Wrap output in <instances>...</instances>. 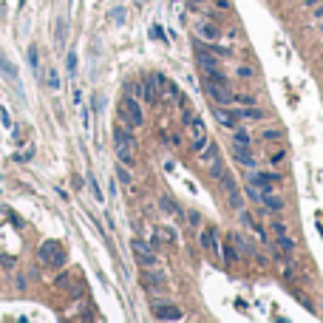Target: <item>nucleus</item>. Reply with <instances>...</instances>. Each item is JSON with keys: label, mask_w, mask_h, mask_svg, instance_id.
Returning a JSON list of instances; mask_svg holds the SVG:
<instances>
[{"label": "nucleus", "mask_w": 323, "mask_h": 323, "mask_svg": "<svg viewBox=\"0 0 323 323\" xmlns=\"http://www.w3.org/2000/svg\"><path fill=\"white\" fill-rule=\"evenodd\" d=\"M119 119H122V125H131V128H142V125H145V111H142L139 99L128 94V97L119 102Z\"/></svg>", "instance_id": "f257e3e1"}, {"label": "nucleus", "mask_w": 323, "mask_h": 323, "mask_svg": "<svg viewBox=\"0 0 323 323\" xmlns=\"http://www.w3.org/2000/svg\"><path fill=\"white\" fill-rule=\"evenodd\" d=\"M201 88H204V94H207V97L213 99L216 105H230V102H235V94H232L230 88H224V85H219V82H213L210 77L201 82Z\"/></svg>", "instance_id": "f03ea898"}, {"label": "nucleus", "mask_w": 323, "mask_h": 323, "mask_svg": "<svg viewBox=\"0 0 323 323\" xmlns=\"http://www.w3.org/2000/svg\"><path fill=\"white\" fill-rule=\"evenodd\" d=\"M131 250H134L136 261H139L145 269H153V267L159 264L156 252L150 250V244H147V241H139V238H134V241H131Z\"/></svg>", "instance_id": "7ed1b4c3"}, {"label": "nucleus", "mask_w": 323, "mask_h": 323, "mask_svg": "<svg viewBox=\"0 0 323 323\" xmlns=\"http://www.w3.org/2000/svg\"><path fill=\"white\" fill-rule=\"evenodd\" d=\"M40 261L49 264V267H62V264H66V252H62V247L57 244V241H43V247H40Z\"/></svg>", "instance_id": "20e7f679"}, {"label": "nucleus", "mask_w": 323, "mask_h": 323, "mask_svg": "<svg viewBox=\"0 0 323 323\" xmlns=\"http://www.w3.org/2000/svg\"><path fill=\"white\" fill-rule=\"evenodd\" d=\"M219 182L224 184V190H227V201H230V207H235V210H244V196H241V190H238L235 179H232L230 173H224V176H221Z\"/></svg>", "instance_id": "39448f33"}, {"label": "nucleus", "mask_w": 323, "mask_h": 323, "mask_svg": "<svg viewBox=\"0 0 323 323\" xmlns=\"http://www.w3.org/2000/svg\"><path fill=\"white\" fill-rule=\"evenodd\" d=\"M193 122V128H190V136H193V150H204V145H207V125H204V119H199V116H193L190 119Z\"/></svg>", "instance_id": "423d86ee"}, {"label": "nucleus", "mask_w": 323, "mask_h": 323, "mask_svg": "<svg viewBox=\"0 0 323 323\" xmlns=\"http://www.w3.org/2000/svg\"><path fill=\"white\" fill-rule=\"evenodd\" d=\"M213 116L219 119V125H224L227 131H235V128H238V122H241V116H238V111H227L224 105L213 108Z\"/></svg>", "instance_id": "0eeeda50"}, {"label": "nucleus", "mask_w": 323, "mask_h": 323, "mask_svg": "<svg viewBox=\"0 0 323 323\" xmlns=\"http://www.w3.org/2000/svg\"><path fill=\"white\" fill-rule=\"evenodd\" d=\"M232 156L241 162V165L247 167H255V153H252L250 145H238V142H232Z\"/></svg>", "instance_id": "6e6552de"}, {"label": "nucleus", "mask_w": 323, "mask_h": 323, "mask_svg": "<svg viewBox=\"0 0 323 323\" xmlns=\"http://www.w3.org/2000/svg\"><path fill=\"white\" fill-rule=\"evenodd\" d=\"M153 315L159 317V320H182V309L173 304H159L153 306Z\"/></svg>", "instance_id": "1a4fd4ad"}, {"label": "nucleus", "mask_w": 323, "mask_h": 323, "mask_svg": "<svg viewBox=\"0 0 323 323\" xmlns=\"http://www.w3.org/2000/svg\"><path fill=\"white\" fill-rule=\"evenodd\" d=\"M261 204L267 210H275V213H281V210H284V199H281L275 190H264V193H261Z\"/></svg>", "instance_id": "9d476101"}, {"label": "nucleus", "mask_w": 323, "mask_h": 323, "mask_svg": "<svg viewBox=\"0 0 323 323\" xmlns=\"http://www.w3.org/2000/svg\"><path fill=\"white\" fill-rule=\"evenodd\" d=\"M139 91H142V99H145L147 105H156V99H159V88H156V82H153V77L142 82Z\"/></svg>", "instance_id": "9b49d317"}, {"label": "nucleus", "mask_w": 323, "mask_h": 323, "mask_svg": "<svg viewBox=\"0 0 323 323\" xmlns=\"http://www.w3.org/2000/svg\"><path fill=\"white\" fill-rule=\"evenodd\" d=\"M196 51H199V62H201V68H204L207 74L219 68V60H216V57L210 54V51H204V46H196Z\"/></svg>", "instance_id": "f8f14e48"}, {"label": "nucleus", "mask_w": 323, "mask_h": 323, "mask_svg": "<svg viewBox=\"0 0 323 323\" xmlns=\"http://www.w3.org/2000/svg\"><path fill=\"white\" fill-rule=\"evenodd\" d=\"M142 278H145V284L150 289H165V284H167V275L165 272H145Z\"/></svg>", "instance_id": "ddd939ff"}, {"label": "nucleus", "mask_w": 323, "mask_h": 323, "mask_svg": "<svg viewBox=\"0 0 323 323\" xmlns=\"http://www.w3.org/2000/svg\"><path fill=\"white\" fill-rule=\"evenodd\" d=\"M250 184H255L258 190H275L272 187V179H269V173H250Z\"/></svg>", "instance_id": "4468645a"}, {"label": "nucleus", "mask_w": 323, "mask_h": 323, "mask_svg": "<svg viewBox=\"0 0 323 323\" xmlns=\"http://www.w3.org/2000/svg\"><path fill=\"white\" fill-rule=\"evenodd\" d=\"M230 241H232V244H238V247H241V250H244V252H247V255L258 258V250H255V247H252V244H250V241H247V238H244V235H235V232H232V235H230Z\"/></svg>", "instance_id": "2eb2a0df"}, {"label": "nucleus", "mask_w": 323, "mask_h": 323, "mask_svg": "<svg viewBox=\"0 0 323 323\" xmlns=\"http://www.w3.org/2000/svg\"><path fill=\"white\" fill-rule=\"evenodd\" d=\"M201 247H204V250L219 252V241H216V232L213 230H204V232H201Z\"/></svg>", "instance_id": "dca6fc26"}, {"label": "nucleus", "mask_w": 323, "mask_h": 323, "mask_svg": "<svg viewBox=\"0 0 323 323\" xmlns=\"http://www.w3.org/2000/svg\"><path fill=\"white\" fill-rule=\"evenodd\" d=\"M224 173H227V167H224V162H221V156L210 159V176H213V179H221Z\"/></svg>", "instance_id": "f3484780"}, {"label": "nucleus", "mask_w": 323, "mask_h": 323, "mask_svg": "<svg viewBox=\"0 0 323 323\" xmlns=\"http://www.w3.org/2000/svg\"><path fill=\"white\" fill-rule=\"evenodd\" d=\"M46 79H49L46 85H49L51 91H57V88H60V74H57V68H49V71H46Z\"/></svg>", "instance_id": "a211bd4d"}, {"label": "nucleus", "mask_w": 323, "mask_h": 323, "mask_svg": "<svg viewBox=\"0 0 323 323\" xmlns=\"http://www.w3.org/2000/svg\"><path fill=\"white\" fill-rule=\"evenodd\" d=\"M199 34L204 37V40H216V37H219V29L210 26V23H204V26H199Z\"/></svg>", "instance_id": "6ab92c4d"}, {"label": "nucleus", "mask_w": 323, "mask_h": 323, "mask_svg": "<svg viewBox=\"0 0 323 323\" xmlns=\"http://www.w3.org/2000/svg\"><path fill=\"white\" fill-rule=\"evenodd\" d=\"M238 116H241V119H261V116H264V111H261V108H252V105H250V108L238 111Z\"/></svg>", "instance_id": "aec40b11"}, {"label": "nucleus", "mask_w": 323, "mask_h": 323, "mask_svg": "<svg viewBox=\"0 0 323 323\" xmlns=\"http://www.w3.org/2000/svg\"><path fill=\"white\" fill-rule=\"evenodd\" d=\"M0 71L6 74L9 79H17V71H14V66H12V62H9V60H6V57H0Z\"/></svg>", "instance_id": "412c9836"}, {"label": "nucleus", "mask_w": 323, "mask_h": 323, "mask_svg": "<svg viewBox=\"0 0 323 323\" xmlns=\"http://www.w3.org/2000/svg\"><path fill=\"white\" fill-rule=\"evenodd\" d=\"M232 142H238V145H250V134H247L244 128H235V134H232Z\"/></svg>", "instance_id": "4be33fe9"}, {"label": "nucleus", "mask_w": 323, "mask_h": 323, "mask_svg": "<svg viewBox=\"0 0 323 323\" xmlns=\"http://www.w3.org/2000/svg\"><path fill=\"white\" fill-rule=\"evenodd\" d=\"M224 261H227V264H235V261H238V252H235V244H232V241L224 247Z\"/></svg>", "instance_id": "5701e85b"}, {"label": "nucleus", "mask_w": 323, "mask_h": 323, "mask_svg": "<svg viewBox=\"0 0 323 323\" xmlns=\"http://www.w3.org/2000/svg\"><path fill=\"white\" fill-rule=\"evenodd\" d=\"M278 247H281L284 252H292V250H295V241H292L289 235H278Z\"/></svg>", "instance_id": "b1692460"}, {"label": "nucleus", "mask_w": 323, "mask_h": 323, "mask_svg": "<svg viewBox=\"0 0 323 323\" xmlns=\"http://www.w3.org/2000/svg\"><path fill=\"white\" fill-rule=\"evenodd\" d=\"M88 184H91V193H94V199L97 201H102L105 196H102V190H99V184H97V179L91 176V173H88Z\"/></svg>", "instance_id": "393cba45"}, {"label": "nucleus", "mask_w": 323, "mask_h": 323, "mask_svg": "<svg viewBox=\"0 0 323 323\" xmlns=\"http://www.w3.org/2000/svg\"><path fill=\"white\" fill-rule=\"evenodd\" d=\"M29 66L40 71V60H37V46H29Z\"/></svg>", "instance_id": "a878e982"}, {"label": "nucleus", "mask_w": 323, "mask_h": 323, "mask_svg": "<svg viewBox=\"0 0 323 323\" xmlns=\"http://www.w3.org/2000/svg\"><path fill=\"white\" fill-rule=\"evenodd\" d=\"M162 210H167V213H176V216H182L179 204H176V201H170V199H162Z\"/></svg>", "instance_id": "bb28decb"}, {"label": "nucleus", "mask_w": 323, "mask_h": 323, "mask_svg": "<svg viewBox=\"0 0 323 323\" xmlns=\"http://www.w3.org/2000/svg\"><path fill=\"white\" fill-rule=\"evenodd\" d=\"M116 176H119V182H122V184H131V173H128V167H122V165H119Z\"/></svg>", "instance_id": "cd10ccee"}, {"label": "nucleus", "mask_w": 323, "mask_h": 323, "mask_svg": "<svg viewBox=\"0 0 323 323\" xmlns=\"http://www.w3.org/2000/svg\"><path fill=\"white\" fill-rule=\"evenodd\" d=\"M264 139H267V142L281 139V131H278V128H269V131H264Z\"/></svg>", "instance_id": "c85d7f7f"}, {"label": "nucleus", "mask_w": 323, "mask_h": 323, "mask_svg": "<svg viewBox=\"0 0 323 323\" xmlns=\"http://www.w3.org/2000/svg\"><path fill=\"white\" fill-rule=\"evenodd\" d=\"M77 71V51H68V74Z\"/></svg>", "instance_id": "c756f323"}, {"label": "nucleus", "mask_w": 323, "mask_h": 323, "mask_svg": "<svg viewBox=\"0 0 323 323\" xmlns=\"http://www.w3.org/2000/svg\"><path fill=\"white\" fill-rule=\"evenodd\" d=\"M62 40H66V23H57V43H62Z\"/></svg>", "instance_id": "7c9ffc66"}, {"label": "nucleus", "mask_w": 323, "mask_h": 323, "mask_svg": "<svg viewBox=\"0 0 323 323\" xmlns=\"http://www.w3.org/2000/svg\"><path fill=\"white\" fill-rule=\"evenodd\" d=\"M272 230L278 232V235H287V224H284V221H272Z\"/></svg>", "instance_id": "2f4dec72"}, {"label": "nucleus", "mask_w": 323, "mask_h": 323, "mask_svg": "<svg viewBox=\"0 0 323 323\" xmlns=\"http://www.w3.org/2000/svg\"><path fill=\"white\" fill-rule=\"evenodd\" d=\"M235 102H244V105H255V99H252V97H235Z\"/></svg>", "instance_id": "473e14b6"}, {"label": "nucleus", "mask_w": 323, "mask_h": 323, "mask_svg": "<svg viewBox=\"0 0 323 323\" xmlns=\"http://www.w3.org/2000/svg\"><path fill=\"white\" fill-rule=\"evenodd\" d=\"M0 119H3V125H6V128L12 125V119H9V114H6V111H0Z\"/></svg>", "instance_id": "72a5a7b5"}, {"label": "nucleus", "mask_w": 323, "mask_h": 323, "mask_svg": "<svg viewBox=\"0 0 323 323\" xmlns=\"http://www.w3.org/2000/svg\"><path fill=\"white\" fill-rule=\"evenodd\" d=\"M284 156H287V150H278V153H272V162H281Z\"/></svg>", "instance_id": "f704fd0d"}, {"label": "nucleus", "mask_w": 323, "mask_h": 323, "mask_svg": "<svg viewBox=\"0 0 323 323\" xmlns=\"http://www.w3.org/2000/svg\"><path fill=\"white\" fill-rule=\"evenodd\" d=\"M320 29H323V17H320Z\"/></svg>", "instance_id": "c9c22d12"}]
</instances>
